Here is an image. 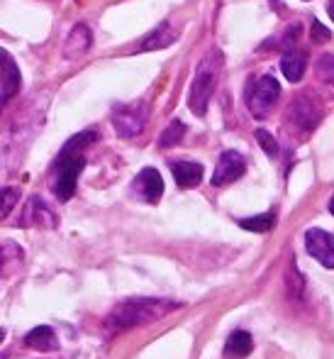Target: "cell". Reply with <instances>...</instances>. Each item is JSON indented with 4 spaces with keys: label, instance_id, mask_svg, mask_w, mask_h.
<instances>
[{
    "label": "cell",
    "instance_id": "cell-10",
    "mask_svg": "<svg viewBox=\"0 0 334 359\" xmlns=\"http://www.w3.org/2000/svg\"><path fill=\"white\" fill-rule=\"evenodd\" d=\"M57 222L59 220H57V215L52 213V208H49L39 196H34V198H29L20 225L22 227H57Z\"/></svg>",
    "mask_w": 334,
    "mask_h": 359
},
{
    "label": "cell",
    "instance_id": "cell-16",
    "mask_svg": "<svg viewBox=\"0 0 334 359\" xmlns=\"http://www.w3.org/2000/svg\"><path fill=\"white\" fill-rule=\"evenodd\" d=\"M25 345L27 347H34V350H57V335L49 325H37L34 330H29L25 335Z\"/></svg>",
    "mask_w": 334,
    "mask_h": 359
},
{
    "label": "cell",
    "instance_id": "cell-2",
    "mask_svg": "<svg viewBox=\"0 0 334 359\" xmlns=\"http://www.w3.org/2000/svg\"><path fill=\"white\" fill-rule=\"evenodd\" d=\"M181 308V303L169 301V298H130L123 301L105 320V327L113 332L127 330V327L146 325L151 320H159L166 313Z\"/></svg>",
    "mask_w": 334,
    "mask_h": 359
},
{
    "label": "cell",
    "instance_id": "cell-1",
    "mask_svg": "<svg viewBox=\"0 0 334 359\" xmlns=\"http://www.w3.org/2000/svg\"><path fill=\"white\" fill-rule=\"evenodd\" d=\"M95 140H98V133H93V130L78 133L62 147L59 156L54 159V194H57V198L62 203H67L71 196H74L81 171L85 169V149Z\"/></svg>",
    "mask_w": 334,
    "mask_h": 359
},
{
    "label": "cell",
    "instance_id": "cell-7",
    "mask_svg": "<svg viewBox=\"0 0 334 359\" xmlns=\"http://www.w3.org/2000/svg\"><path fill=\"white\" fill-rule=\"evenodd\" d=\"M246 171V161L239 151L227 149L220 154V161L215 166V174H212V186H227L232 181L242 179Z\"/></svg>",
    "mask_w": 334,
    "mask_h": 359
},
{
    "label": "cell",
    "instance_id": "cell-18",
    "mask_svg": "<svg viewBox=\"0 0 334 359\" xmlns=\"http://www.w3.org/2000/svg\"><path fill=\"white\" fill-rule=\"evenodd\" d=\"M273 225H276V213H261L254 217H246V220H239V227L251 232H268L273 230Z\"/></svg>",
    "mask_w": 334,
    "mask_h": 359
},
{
    "label": "cell",
    "instance_id": "cell-9",
    "mask_svg": "<svg viewBox=\"0 0 334 359\" xmlns=\"http://www.w3.org/2000/svg\"><path fill=\"white\" fill-rule=\"evenodd\" d=\"M20 86H22V74H20L18 64L13 62V57L3 52V62H0V98H3V103L18 95Z\"/></svg>",
    "mask_w": 334,
    "mask_h": 359
},
{
    "label": "cell",
    "instance_id": "cell-3",
    "mask_svg": "<svg viewBox=\"0 0 334 359\" xmlns=\"http://www.w3.org/2000/svg\"><path fill=\"white\" fill-rule=\"evenodd\" d=\"M222 64H225V57L217 49L207 52L202 57V62L198 64V72H195L193 81H190V90H188V108L195 115H205L210 95L215 93L217 79H220Z\"/></svg>",
    "mask_w": 334,
    "mask_h": 359
},
{
    "label": "cell",
    "instance_id": "cell-25",
    "mask_svg": "<svg viewBox=\"0 0 334 359\" xmlns=\"http://www.w3.org/2000/svg\"><path fill=\"white\" fill-rule=\"evenodd\" d=\"M327 10H330V18L334 20V0H332V3H330V8H327Z\"/></svg>",
    "mask_w": 334,
    "mask_h": 359
},
{
    "label": "cell",
    "instance_id": "cell-23",
    "mask_svg": "<svg viewBox=\"0 0 334 359\" xmlns=\"http://www.w3.org/2000/svg\"><path fill=\"white\" fill-rule=\"evenodd\" d=\"M330 39H332L330 29H327L322 22H317V20H312V25H310V42L322 44V42H330Z\"/></svg>",
    "mask_w": 334,
    "mask_h": 359
},
{
    "label": "cell",
    "instance_id": "cell-17",
    "mask_svg": "<svg viewBox=\"0 0 334 359\" xmlns=\"http://www.w3.org/2000/svg\"><path fill=\"white\" fill-rule=\"evenodd\" d=\"M251 350H254V340H251V335L244 330L232 332L230 340H227V355L244 357V355H249Z\"/></svg>",
    "mask_w": 334,
    "mask_h": 359
},
{
    "label": "cell",
    "instance_id": "cell-13",
    "mask_svg": "<svg viewBox=\"0 0 334 359\" xmlns=\"http://www.w3.org/2000/svg\"><path fill=\"white\" fill-rule=\"evenodd\" d=\"M169 166H171V171H174V179L181 189H195L202 181V174H205V169H202V164H198V161L174 159V161H169Z\"/></svg>",
    "mask_w": 334,
    "mask_h": 359
},
{
    "label": "cell",
    "instance_id": "cell-14",
    "mask_svg": "<svg viewBox=\"0 0 334 359\" xmlns=\"http://www.w3.org/2000/svg\"><path fill=\"white\" fill-rule=\"evenodd\" d=\"M305 67H307V54L300 52V49H288L281 59V72L286 76L291 83H298L305 74Z\"/></svg>",
    "mask_w": 334,
    "mask_h": 359
},
{
    "label": "cell",
    "instance_id": "cell-6",
    "mask_svg": "<svg viewBox=\"0 0 334 359\" xmlns=\"http://www.w3.org/2000/svg\"><path fill=\"white\" fill-rule=\"evenodd\" d=\"M305 250L315 257L325 269H334V235L320 227H312L305 232Z\"/></svg>",
    "mask_w": 334,
    "mask_h": 359
},
{
    "label": "cell",
    "instance_id": "cell-21",
    "mask_svg": "<svg viewBox=\"0 0 334 359\" xmlns=\"http://www.w3.org/2000/svg\"><path fill=\"white\" fill-rule=\"evenodd\" d=\"M315 74L320 81L334 86V54H322L320 59L315 62Z\"/></svg>",
    "mask_w": 334,
    "mask_h": 359
},
{
    "label": "cell",
    "instance_id": "cell-4",
    "mask_svg": "<svg viewBox=\"0 0 334 359\" xmlns=\"http://www.w3.org/2000/svg\"><path fill=\"white\" fill-rule=\"evenodd\" d=\"M278 98H281V83L273 76H261L251 83V88H246V105L256 120L266 118L276 108Z\"/></svg>",
    "mask_w": 334,
    "mask_h": 359
},
{
    "label": "cell",
    "instance_id": "cell-5",
    "mask_svg": "<svg viewBox=\"0 0 334 359\" xmlns=\"http://www.w3.org/2000/svg\"><path fill=\"white\" fill-rule=\"evenodd\" d=\"M113 125L120 137H137L146 125V105L144 103H120L113 110Z\"/></svg>",
    "mask_w": 334,
    "mask_h": 359
},
{
    "label": "cell",
    "instance_id": "cell-26",
    "mask_svg": "<svg viewBox=\"0 0 334 359\" xmlns=\"http://www.w3.org/2000/svg\"><path fill=\"white\" fill-rule=\"evenodd\" d=\"M330 213L334 215V198H332V203H330Z\"/></svg>",
    "mask_w": 334,
    "mask_h": 359
},
{
    "label": "cell",
    "instance_id": "cell-22",
    "mask_svg": "<svg viewBox=\"0 0 334 359\" xmlns=\"http://www.w3.org/2000/svg\"><path fill=\"white\" fill-rule=\"evenodd\" d=\"M256 142L264 149V154L268 156H276L278 154V142L273 140V135L268 130H256Z\"/></svg>",
    "mask_w": 334,
    "mask_h": 359
},
{
    "label": "cell",
    "instance_id": "cell-15",
    "mask_svg": "<svg viewBox=\"0 0 334 359\" xmlns=\"http://www.w3.org/2000/svg\"><path fill=\"white\" fill-rule=\"evenodd\" d=\"M176 39V32L171 29L169 22H159L156 29L151 34H146L144 42L139 44V52H156V49H166L171 47Z\"/></svg>",
    "mask_w": 334,
    "mask_h": 359
},
{
    "label": "cell",
    "instance_id": "cell-12",
    "mask_svg": "<svg viewBox=\"0 0 334 359\" xmlns=\"http://www.w3.org/2000/svg\"><path fill=\"white\" fill-rule=\"evenodd\" d=\"M90 44H93V34H90L88 25H85V22H78V25H76V27L69 32L67 42H64V57H67V59H78V57H83V54L90 49Z\"/></svg>",
    "mask_w": 334,
    "mask_h": 359
},
{
    "label": "cell",
    "instance_id": "cell-19",
    "mask_svg": "<svg viewBox=\"0 0 334 359\" xmlns=\"http://www.w3.org/2000/svg\"><path fill=\"white\" fill-rule=\"evenodd\" d=\"M183 135H186V125L181 123V120H171L169 128L161 133L159 144L164 147V149H166V147H176V144L181 142V140H183Z\"/></svg>",
    "mask_w": 334,
    "mask_h": 359
},
{
    "label": "cell",
    "instance_id": "cell-20",
    "mask_svg": "<svg viewBox=\"0 0 334 359\" xmlns=\"http://www.w3.org/2000/svg\"><path fill=\"white\" fill-rule=\"evenodd\" d=\"M286 281H288V296L295 298V301H300V298H302V288H305V279H302V274L298 271L295 262H291V266H288Z\"/></svg>",
    "mask_w": 334,
    "mask_h": 359
},
{
    "label": "cell",
    "instance_id": "cell-11",
    "mask_svg": "<svg viewBox=\"0 0 334 359\" xmlns=\"http://www.w3.org/2000/svg\"><path fill=\"white\" fill-rule=\"evenodd\" d=\"M291 120L302 130V133H310V130L317 125V120H320V108H317L312 98L300 95V98H295V103L291 105Z\"/></svg>",
    "mask_w": 334,
    "mask_h": 359
},
{
    "label": "cell",
    "instance_id": "cell-8",
    "mask_svg": "<svg viewBox=\"0 0 334 359\" xmlns=\"http://www.w3.org/2000/svg\"><path fill=\"white\" fill-rule=\"evenodd\" d=\"M134 194L146 203H159V198L164 196V179L156 169L146 166L137 174L134 179Z\"/></svg>",
    "mask_w": 334,
    "mask_h": 359
},
{
    "label": "cell",
    "instance_id": "cell-24",
    "mask_svg": "<svg viewBox=\"0 0 334 359\" xmlns=\"http://www.w3.org/2000/svg\"><path fill=\"white\" fill-rule=\"evenodd\" d=\"M3 217H8L10 215V210H13V205L18 203V198H20V191L18 189H3Z\"/></svg>",
    "mask_w": 334,
    "mask_h": 359
}]
</instances>
